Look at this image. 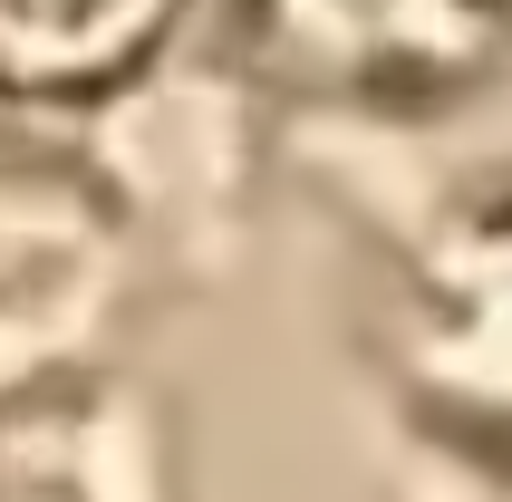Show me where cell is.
<instances>
[{
  "label": "cell",
  "mask_w": 512,
  "mask_h": 502,
  "mask_svg": "<svg viewBox=\"0 0 512 502\" xmlns=\"http://www.w3.org/2000/svg\"><path fill=\"white\" fill-rule=\"evenodd\" d=\"M184 0H0V87L20 97H87L126 78Z\"/></svg>",
  "instance_id": "1"
}]
</instances>
